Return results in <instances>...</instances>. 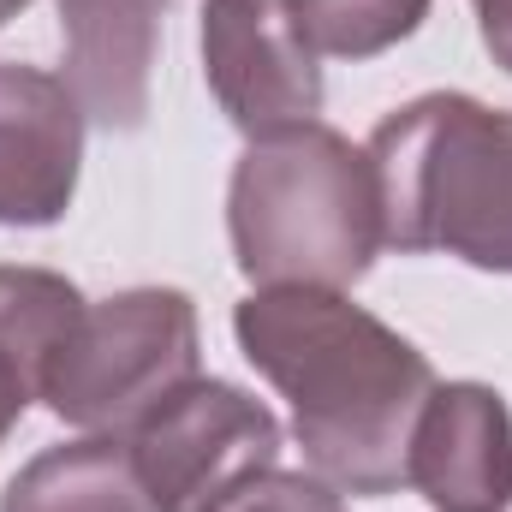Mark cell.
I'll return each instance as SVG.
<instances>
[{
  "mask_svg": "<svg viewBox=\"0 0 512 512\" xmlns=\"http://www.w3.org/2000/svg\"><path fill=\"white\" fill-rule=\"evenodd\" d=\"M239 352L292 405V435L340 495L405 483L411 423L435 387L429 358L334 286H256L233 310Z\"/></svg>",
  "mask_w": 512,
  "mask_h": 512,
  "instance_id": "obj_1",
  "label": "cell"
},
{
  "mask_svg": "<svg viewBox=\"0 0 512 512\" xmlns=\"http://www.w3.org/2000/svg\"><path fill=\"white\" fill-rule=\"evenodd\" d=\"M233 262L256 286H358L387 251L370 155L322 120L251 137L227 185Z\"/></svg>",
  "mask_w": 512,
  "mask_h": 512,
  "instance_id": "obj_2",
  "label": "cell"
},
{
  "mask_svg": "<svg viewBox=\"0 0 512 512\" xmlns=\"http://www.w3.org/2000/svg\"><path fill=\"white\" fill-rule=\"evenodd\" d=\"M393 251L512 274V114L465 90L393 108L364 143Z\"/></svg>",
  "mask_w": 512,
  "mask_h": 512,
  "instance_id": "obj_3",
  "label": "cell"
},
{
  "mask_svg": "<svg viewBox=\"0 0 512 512\" xmlns=\"http://www.w3.org/2000/svg\"><path fill=\"white\" fill-rule=\"evenodd\" d=\"M197 376V304L179 286H131L78 310L54 346L48 411L84 435H131L173 387Z\"/></svg>",
  "mask_w": 512,
  "mask_h": 512,
  "instance_id": "obj_4",
  "label": "cell"
},
{
  "mask_svg": "<svg viewBox=\"0 0 512 512\" xmlns=\"http://www.w3.org/2000/svg\"><path fill=\"white\" fill-rule=\"evenodd\" d=\"M161 512H209L227 489L280 459V417L233 382L191 376L126 435Z\"/></svg>",
  "mask_w": 512,
  "mask_h": 512,
  "instance_id": "obj_5",
  "label": "cell"
},
{
  "mask_svg": "<svg viewBox=\"0 0 512 512\" xmlns=\"http://www.w3.org/2000/svg\"><path fill=\"white\" fill-rule=\"evenodd\" d=\"M203 78L245 137L322 114V60L304 48L286 0H203Z\"/></svg>",
  "mask_w": 512,
  "mask_h": 512,
  "instance_id": "obj_6",
  "label": "cell"
},
{
  "mask_svg": "<svg viewBox=\"0 0 512 512\" xmlns=\"http://www.w3.org/2000/svg\"><path fill=\"white\" fill-rule=\"evenodd\" d=\"M84 108L66 78L0 60V227H54L78 197Z\"/></svg>",
  "mask_w": 512,
  "mask_h": 512,
  "instance_id": "obj_7",
  "label": "cell"
},
{
  "mask_svg": "<svg viewBox=\"0 0 512 512\" xmlns=\"http://www.w3.org/2000/svg\"><path fill=\"white\" fill-rule=\"evenodd\" d=\"M405 489L435 512L512 507V411L483 382H435L405 447Z\"/></svg>",
  "mask_w": 512,
  "mask_h": 512,
  "instance_id": "obj_8",
  "label": "cell"
},
{
  "mask_svg": "<svg viewBox=\"0 0 512 512\" xmlns=\"http://www.w3.org/2000/svg\"><path fill=\"white\" fill-rule=\"evenodd\" d=\"M66 36V90L84 120L137 131L149 114V72L167 24V0H54Z\"/></svg>",
  "mask_w": 512,
  "mask_h": 512,
  "instance_id": "obj_9",
  "label": "cell"
},
{
  "mask_svg": "<svg viewBox=\"0 0 512 512\" xmlns=\"http://www.w3.org/2000/svg\"><path fill=\"white\" fill-rule=\"evenodd\" d=\"M0 512H161L137 477L126 435H78L36 453L0 495Z\"/></svg>",
  "mask_w": 512,
  "mask_h": 512,
  "instance_id": "obj_10",
  "label": "cell"
},
{
  "mask_svg": "<svg viewBox=\"0 0 512 512\" xmlns=\"http://www.w3.org/2000/svg\"><path fill=\"white\" fill-rule=\"evenodd\" d=\"M286 12L316 60H376L417 36L429 0H286Z\"/></svg>",
  "mask_w": 512,
  "mask_h": 512,
  "instance_id": "obj_11",
  "label": "cell"
},
{
  "mask_svg": "<svg viewBox=\"0 0 512 512\" xmlns=\"http://www.w3.org/2000/svg\"><path fill=\"white\" fill-rule=\"evenodd\" d=\"M84 304L90 298L54 268H0V346L30 364L36 393H42V370H48L54 346L66 340V328L78 322Z\"/></svg>",
  "mask_w": 512,
  "mask_h": 512,
  "instance_id": "obj_12",
  "label": "cell"
},
{
  "mask_svg": "<svg viewBox=\"0 0 512 512\" xmlns=\"http://www.w3.org/2000/svg\"><path fill=\"white\" fill-rule=\"evenodd\" d=\"M209 512H346V495L328 477H316V471L268 465V471L245 477L239 489H227Z\"/></svg>",
  "mask_w": 512,
  "mask_h": 512,
  "instance_id": "obj_13",
  "label": "cell"
},
{
  "mask_svg": "<svg viewBox=\"0 0 512 512\" xmlns=\"http://www.w3.org/2000/svg\"><path fill=\"white\" fill-rule=\"evenodd\" d=\"M30 399H36V376H30V364L12 358V352L0 346V447H6V435L18 429V417L30 411Z\"/></svg>",
  "mask_w": 512,
  "mask_h": 512,
  "instance_id": "obj_14",
  "label": "cell"
},
{
  "mask_svg": "<svg viewBox=\"0 0 512 512\" xmlns=\"http://www.w3.org/2000/svg\"><path fill=\"white\" fill-rule=\"evenodd\" d=\"M477 6V30H483V48L495 54V66L512 72V0H471Z\"/></svg>",
  "mask_w": 512,
  "mask_h": 512,
  "instance_id": "obj_15",
  "label": "cell"
},
{
  "mask_svg": "<svg viewBox=\"0 0 512 512\" xmlns=\"http://www.w3.org/2000/svg\"><path fill=\"white\" fill-rule=\"evenodd\" d=\"M24 6H30V0H0V24H6V18H18Z\"/></svg>",
  "mask_w": 512,
  "mask_h": 512,
  "instance_id": "obj_16",
  "label": "cell"
}]
</instances>
